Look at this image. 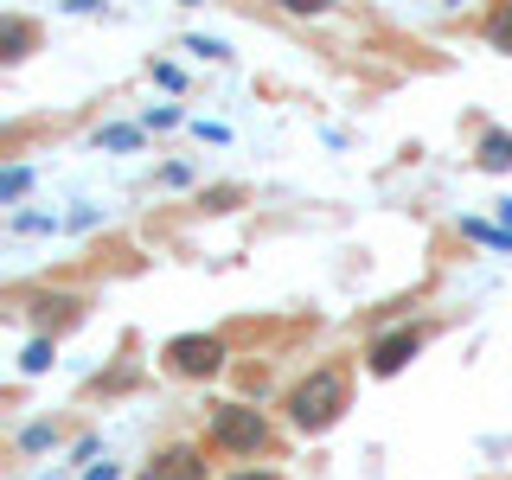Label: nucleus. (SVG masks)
<instances>
[{
    "instance_id": "obj_26",
    "label": "nucleus",
    "mask_w": 512,
    "mask_h": 480,
    "mask_svg": "<svg viewBox=\"0 0 512 480\" xmlns=\"http://www.w3.org/2000/svg\"><path fill=\"white\" fill-rule=\"evenodd\" d=\"M448 7H461V0H448Z\"/></svg>"
},
{
    "instance_id": "obj_6",
    "label": "nucleus",
    "mask_w": 512,
    "mask_h": 480,
    "mask_svg": "<svg viewBox=\"0 0 512 480\" xmlns=\"http://www.w3.org/2000/svg\"><path fill=\"white\" fill-rule=\"evenodd\" d=\"M52 231H64L58 212H20V205L7 212V237H52Z\"/></svg>"
},
{
    "instance_id": "obj_12",
    "label": "nucleus",
    "mask_w": 512,
    "mask_h": 480,
    "mask_svg": "<svg viewBox=\"0 0 512 480\" xmlns=\"http://www.w3.org/2000/svg\"><path fill=\"white\" fill-rule=\"evenodd\" d=\"M180 52H192V58H212V64H224V58H231V45H224V39H205V32H186V39H180Z\"/></svg>"
},
{
    "instance_id": "obj_23",
    "label": "nucleus",
    "mask_w": 512,
    "mask_h": 480,
    "mask_svg": "<svg viewBox=\"0 0 512 480\" xmlns=\"http://www.w3.org/2000/svg\"><path fill=\"white\" fill-rule=\"evenodd\" d=\"M103 0H64V13H96Z\"/></svg>"
},
{
    "instance_id": "obj_18",
    "label": "nucleus",
    "mask_w": 512,
    "mask_h": 480,
    "mask_svg": "<svg viewBox=\"0 0 512 480\" xmlns=\"http://www.w3.org/2000/svg\"><path fill=\"white\" fill-rule=\"evenodd\" d=\"M186 116H180V109H173V103H160V109H148V128H180Z\"/></svg>"
},
{
    "instance_id": "obj_24",
    "label": "nucleus",
    "mask_w": 512,
    "mask_h": 480,
    "mask_svg": "<svg viewBox=\"0 0 512 480\" xmlns=\"http://www.w3.org/2000/svg\"><path fill=\"white\" fill-rule=\"evenodd\" d=\"M500 224H506V231H512V199H500Z\"/></svg>"
},
{
    "instance_id": "obj_9",
    "label": "nucleus",
    "mask_w": 512,
    "mask_h": 480,
    "mask_svg": "<svg viewBox=\"0 0 512 480\" xmlns=\"http://www.w3.org/2000/svg\"><path fill=\"white\" fill-rule=\"evenodd\" d=\"M32 180H39V173H32V167H20V160H13V167L0 173V205H20L26 192H32Z\"/></svg>"
},
{
    "instance_id": "obj_11",
    "label": "nucleus",
    "mask_w": 512,
    "mask_h": 480,
    "mask_svg": "<svg viewBox=\"0 0 512 480\" xmlns=\"http://www.w3.org/2000/svg\"><path fill=\"white\" fill-rule=\"evenodd\" d=\"M52 359H58V346H52V340H32V346L20 352V372H26V378H39V372H52Z\"/></svg>"
},
{
    "instance_id": "obj_20",
    "label": "nucleus",
    "mask_w": 512,
    "mask_h": 480,
    "mask_svg": "<svg viewBox=\"0 0 512 480\" xmlns=\"http://www.w3.org/2000/svg\"><path fill=\"white\" fill-rule=\"evenodd\" d=\"M160 186H192V167H186V160H173V167H160Z\"/></svg>"
},
{
    "instance_id": "obj_8",
    "label": "nucleus",
    "mask_w": 512,
    "mask_h": 480,
    "mask_svg": "<svg viewBox=\"0 0 512 480\" xmlns=\"http://www.w3.org/2000/svg\"><path fill=\"white\" fill-rule=\"evenodd\" d=\"M480 167H487V173H506L512 167V135H506V128L480 135Z\"/></svg>"
},
{
    "instance_id": "obj_7",
    "label": "nucleus",
    "mask_w": 512,
    "mask_h": 480,
    "mask_svg": "<svg viewBox=\"0 0 512 480\" xmlns=\"http://www.w3.org/2000/svg\"><path fill=\"white\" fill-rule=\"evenodd\" d=\"M141 141H148V128H135V122H109V128H96V148H103V154H135Z\"/></svg>"
},
{
    "instance_id": "obj_22",
    "label": "nucleus",
    "mask_w": 512,
    "mask_h": 480,
    "mask_svg": "<svg viewBox=\"0 0 512 480\" xmlns=\"http://www.w3.org/2000/svg\"><path fill=\"white\" fill-rule=\"evenodd\" d=\"M77 480H122V468H116V461H96V468H84Z\"/></svg>"
},
{
    "instance_id": "obj_21",
    "label": "nucleus",
    "mask_w": 512,
    "mask_h": 480,
    "mask_svg": "<svg viewBox=\"0 0 512 480\" xmlns=\"http://www.w3.org/2000/svg\"><path fill=\"white\" fill-rule=\"evenodd\" d=\"M154 84H160V90H180V84H186L180 64H154Z\"/></svg>"
},
{
    "instance_id": "obj_17",
    "label": "nucleus",
    "mask_w": 512,
    "mask_h": 480,
    "mask_svg": "<svg viewBox=\"0 0 512 480\" xmlns=\"http://www.w3.org/2000/svg\"><path fill=\"white\" fill-rule=\"evenodd\" d=\"M192 135H199V141H212V148H224V141H231V128H224V122H192Z\"/></svg>"
},
{
    "instance_id": "obj_14",
    "label": "nucleus",
    "mask_w": 512,
    "mask_h": 480,
    "mask_svg": "<svg viewBox=\"0 0 512 480\" xmlns=\"http://www.w3.org/2000/svg\"><path fill=\"white\" fill-rule=\"evenodd\" d=\"M52 442H58L52 423H26V429H20V448H26V455H39V448H52Z\"/></svg>"
},
{
    "instance_id": "obj_4",
    "label": "nucleus",
    "mask_w": 512,
    "mask_h": 480,
    "mask_svg": "<svg viewBox=\"0 0 512 480\" xmlns=\"http://www.w3.org/2000/svg\"><path fill=\"white\" fill-rule=\"evenodd\" d=\"M416 352H423V327H397V333H384V340L372 346V372L378 378H397Z\"/></svg>"
},
{
    "instance_id": "obj_1",
    "label": "nucleus",
    "mask_w": 512,
    "mask_h": 480,
    "mask_svg": "<svg viewBox=\"0 0 512 480\" xmlns=\"http://www.w3.org/2000/svg\"><path fill=\"white\" fill-rule=\"evenodd\" d=\"M346 410V372L340 365H320V372H308L288 391V416H295V429H308V436H320V429H333Z\"/></svg>"
},
{
    "instance_id": "obj_15",
    "label": "nucleus",
    "mask_w": 512,
    "mask_h": 480,
    "mask_svg": "<svg viewBox=\"0 0 512 480\" xmlns=\"http://www.w3.org/2000/svg\"><path fill=\"white\" fill-rule=\"evenodd\" d=\"M282 13H301V20H320V13H333V0H276Z\"/></svg>"
},
{
    "instance_id": "obj_10",
    "label": "nucleus",
    "mask_w": 512,
    "mask_h": 480,
    "mask_svg": "<svg viewBox=\"0 0 512 480\" xmlns=\"http://www.w3.org/2000/svg\"><path fill=\"white\" fill-rule=\"evenodd\" d=\"M26 45H32V26L26 20H7V26H0V58H7V64H20Z\"/></svg>"
},
{
    "instance_id": "obj_13",
    "label": "nucleus",
    "mask_w": 512,
    "mask_h": 480,
    "mask_svg": "<svg viewBox=\"0 0 512 480\" xmlns=\"http://www.w3.org/2000/svg\"><path fill=\"white\" fill-rule=\"evenodd\" d=\"M487 39H493V52H506V58H512V0H506V7H493Z\"/></svg>"
},
{
    "instance_id": "obj_3",
    "label": "nucleus",
    "mask_w": 512,
    "mask_h": 480,
    "mask_svg": "<svg viewBox=\"0 0 512 480\" xmlns=\"http://www.w3.org/2000/svg\"><path fill=\"white\" fill-rule=\"evenodd\" d=\"M167 365L180 378H218L224 372V340H212V333H180V340H167Z\"/></svg>"
},
{
    "instance_id": "obj_2",
    "label": "nucleus",
    "mask_w": 512,
    "mask_h": 480,
    "mask_svg": "<svg viewBox=\"0 0 512 480\" xmlns=\"http://www.w3.org/2000/svg\"><path fill=\"white\" fill-rule=\"evenodd\" d=\"M212 442L231 448V455H256V448H269L263 410H250V404H218V410H212Z\"/></svg>"
},
{
    "instance_id": "obj_25",
    "label": "nucleus",
    "mask_w": 512,
    "mask_h": 480,
    "mask_svg": "<svg viewBox=\"0 0 512 480\" xmlns=\"http://www.w3.org/2000/svg\"><path fill=\"white\" fill-rule=\"evenodd\" d=\"M231 480H282V474H231Z\"/></svg>"
},
{
    "instance_id": "obj_16",
    "label": "nucleus",
    "mask_w": 512,
    "mask_h": 480,
    "mask_svg": "<svg viewBox=\"0 0 512 480\" xmlns=\"http://www.w3.org/2000/svg\"><path fill=\"white\" fill-rule=\"evenodd\" d=\"M103 224V205H77L71 218H64V231H96Z\"/></svg>"
},
{
    "instance_id": "obj_19",
    "label": "nucleus",
    "mask_w": 512,
    "mask_h": 480,
    "mask_svg": "<svg viewBox=\"0 0 512 480\" xmlns=\"http://www.w3.org/2000/svg\"><path fill=\"white\" fill-rule=\"evenodd\" d=\"M237 199H244V192H237V186H218V192H205V205H212V212H231Z\"/></svg>"
},
{
    "instance_id": "obj_5",
    "label": "nucleus",
    "mask_w": 512,
    "mask_h": 480,
    "mask_svg": "<svg viewBox=\"0 0 512 480\" xmlns=\"http://www.w3.org/2000/svg\"><path fill=\"white\" fill-rule=\"evenodd\" d=\"M135 480H205V455L192 442H180V448H167V455H154Z\"/></svg>"
}]
</instances>
